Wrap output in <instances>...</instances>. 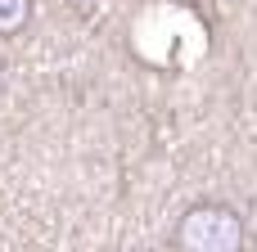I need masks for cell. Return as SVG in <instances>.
<instances>
[{
  "label": "cell",
  "instance_id": "1",
  "mask_svg": "<svg viewBox=\"0 0 257 252\" xmlns=\"http://www.w3.org/2000/svg\"><path fill=\"white\" fill-rule=\"evenodd\" d=\"M176 252H248L244 216L226 203H194L172 225Z\"/></svg>",
  "mask_w": 257,
  "mask_h": 252
},
{
  "label": "cell",
  "instance_id": "2",
  "mask_svg": "<svg viewBox=\"0 0 257 252\" xmlns=\"http://www.w3.org/2000/svg\"><path fill=\"white\" fill-rule=\"evenodd\" d=\"M32 23V0H0V41L18 36Z\"/></svg>",
  "mask_w": 257,
  "mask_h": 252
},
{
  "label": "cell",
  "instance_id": "3",
  "mask_svg": "<svg viewBox=\"0 0 257 252\" xmlns=\"http://www.w3.org/2000/svg\"><path fill=\"white\" fill-rule=\"evenodd\" d=\"M239 216H244V234H248V243H257V194L248 198V207H244Z\"/></svg>",
  "mask_w": 257,
  "mask_h": 252
},
{
  "label": "cell",
  "instance_id": "4",
  "mask_svg": "<svg viewBox=\"0 0 257 252\" xmlns=\"http://www.w3.org/2000/svg\"><path fill=\"white\" fill-rule=\"evenodd\" d=\"M68 5H72V9H90L95 0H68Z\"/></svg>",
  "mask_w": 257,
  "mask_h": 252
},
{
  "label": "cell",
  "instance_id": "5",
  "mask_svg": "<svg viewBox=\"0 0 257 252\" xmlns=\"http://www.w3.org/2000/svg\"><path fill=\"white\" fill-rule=\"evenodd\" d=\"M131 252H149V248H131Z\"/></svg>",
  "mask_w": 257,
  "mask_h": 252
}]
</instances>
